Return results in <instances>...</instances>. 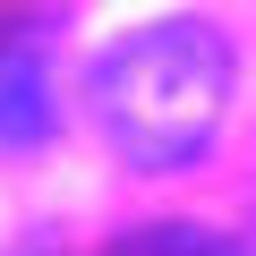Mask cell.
<instances>
[{"label":"cell","mask_w":256,"mask_h":256,"mask_svg":"<svg viewBox=\"0 0 256 256\" xmlns=\"http://www.w3.org/2000/svg\"><path fill=\"white\" fill-rule=\"evenodd\" d=\"M230 102V43L205 18H162L102 52L94 68V128L128 171H180L214 146Z\"/></svg>","instance_id":"cell-1"},{"label":"cell","mask_w":256,"mask_h":256,"mask_svg":"<svg viewBox=\"0 0 256 256\" xmlns=\"http://www.w3.org/2000/svg\"><path fill=\"white\" fill-rule=\"evenodd\" d=\"M52 128V77L34 43H0V146H34Z\"/></svg>","instance_id":"cell-2"},{"label":"cell","mask_w":256,"mask_h":256,"mask_svg":"<svg viewBox=\"0 0 256 256\" xmlns=\"http://www.w3.org/2000/svg\"><path fill=\"white\" fill-rule=\"evenodd\" d=\"M111 256H248L239 239L205 230V222H146V230H128Z\"/></svg>","instance_id":"cell-3"}]
</instances>
